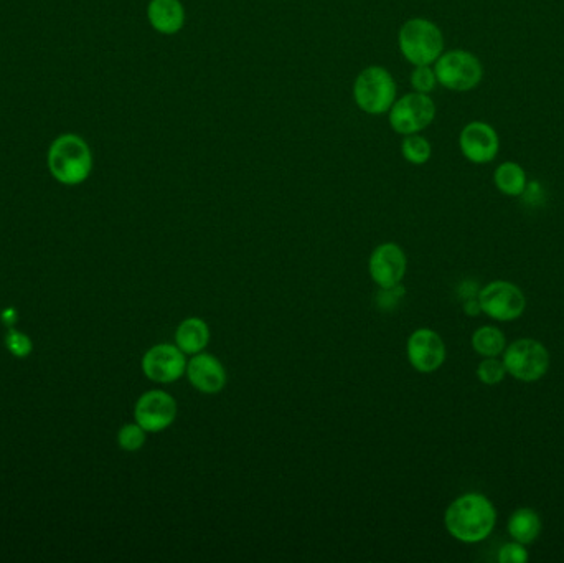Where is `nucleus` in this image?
Masks as SVG:
<instances>
[{
    "mask_svg": "<svg viewBox=\"0 0 564 563\" xmlns=\"http://www.w3.org/2000/svg\"><path fill=\"white\" fill-rule=\"evenodd\" d=\"M434 71L438 76V85L459 93L474 90L484 78V67L479 58L467 50L442 53L434 63Z\"/></svg>",
    "mask_w": 564,
    "mask_h": 563,
    "instance_id": "obj_5",
    "label": "nucleus"
},
{
    "mask_svg": "<svg viewBox=\"0 0 564 563\" xmlns=\"http://www.w3.org/2000/svg\"><path fill=\"white\" fill-rule=\"evenodd\" d=\"M462 156L472 164H489L499 156L500 138L490 124L472 121L462 129L459 136Z\"/></svg>",
    "mask_w": 564,
    "mask_h": 563,
    "instance_id": "obj_13",
    "label": "nucleus"
},
{
    "mask_svg": "<svg viewBox=\"0 0 564 563\" xmlns=\"http://www.w3.org/2000/svg\"><path fill=\"white\" fill-rule=\"evenodd\" d=\"M147 431L139 423H127L118 433V445L121 450L134 451L141 450L146 445Z\"/></svg>",
    "mask_w": 564,
    "mask_h": 563,
    "instance_id": "obj_21",
    "label": "nucleus"
},
{
    "mask_svg": "<svg viewBox=\"0 0 564 563\" xmlns=\"http://www.w3.org/2000/svg\"><path fill=\"white\" fill-rule=\"evenodd\" d=\"M210 342V327L200 317H187L175 331V344L187 355H195L207 349Z\"/></svg>",
    "mask_w": 564,
    "mask_h": 563,
    "instance_id": "obj_16",
    "label": "nucleus"
},
{
    "mask_svg": "<svg viewBox=\"0 0 564 563\" xmlns=\"http://www.w3.org/2000/svg\"><path fill=\"white\" fill-rule=\"evenodd\" d=\"M409 364L421 374H433L446 360V344L433 329H418L409 336L406 344Z\"/></svg>",
    "mask_w": 564,
    "mask_h": 563,
    "instance_id": "obj_11",
    "label": "nucleus"
},
{
    "mask_svg": "<svg viewBox=\"0 0 564 563\" xmlns=\"http://www.w3.org/2000/svg\"><path fill=\"white\" fill-rule=\"evenodd\" d=\"M507 369L499 357H484L477 367V377L485 385H497L505 379Z\"/></svg>",
    "mask_w": 564,
    "mask_h": 563,
    "instance_id": "obj_22",
    "label": "nucleus"
},
{
    "mask_svg": "<svg viewBox=\"0 0 564 563\" xmlns=\"http://www.w3.org/2000/svg\"><path fill=\"white\" fill-rule=\"evenodd\" d=\"M401 55L413 67L433 65L444 53V35L438 25L428 19H409L398 34Z\"/></svg>",
    "mask_w": 564,
    "mask_h": 563,
    "instance_id": "obj_3",
    "label": "nucleus"
},
{
    "mask_svg": "<svg viewBox=\"0 0 564 563\" xmlns=\"http://www.w3.org/2000/svg\"><path fill=\"white\" fill-rule=\"evenodd\" d=\"M472 347L482 357H499L507 347V339L499 327L482 326L472 334Z\"/></svg>",
    "mask_w": 564,
    "mask_h": 563,
    "instance_id": "obj_19",
    "label": "nucleus"
},
{
    "mask_svg": "<svg viewBox=\"0 0 564 563\" xmlns=\"http://www.w3.org/2000/svg\"><path fill=\"white\" fill-rule=\"evenodd\" d=\"M507 374L520 382H538L550 369V352L535 339H518L503 351Z\"/></svg>",
    "mask_w": 564,
    "mask_h": 563,
    "instance_id": "obj_6",
    "label": "nucleus"
},
{
    "mask_svg": "<svg viewBox=\"0 0 564 563\" xmlns=\"http://www.w3.org/2000/svg\"><path fill=\"white\" fill-rule=\"evenodd\" d=\"M134 418L147 433H160L175 422L177 402L164 390H149L137 398Z\"/></svg>",
    "mask_w": 564,
    "mask_h": 563,
    "instance_id": "obj_10",
    "label": "nucleus"
},
{
    "mask_svg": "<svg viewBox=\"0 0 564 563\" xmlns=\"http://www.w3.org/2000/svg\"><path fill=\"white\" fill-rule=\"evenodd\" d=\"M401 154L413 166H423L433 156V147L421 134H409L401 142Z\"/></svg>",
    "mask_w": 564,
    "mask_h": 563,
    "instance_id": "obj_20",
    "label": "nucleus"
},
{
    "mask_svg": "<svg viewBox=\"0 0 564 563\" xmlns=\"http://www.w3.org/2000/svg\"><path fill=\"white\" fill-rule=\"evenodd\" d=\"M147 19L159 34H179L185 25L184 5L180 0H151L147 5Z\"/></svg>",
    "mask_w": 564,
    "mask_h": 563,
    "instance_id": "obj_15",
    "label": "nucleus"
},
{
    "mask_svg": "<svg viewBox=\"0 0 564 563\" xmlns=\"http://www.w3.org/2000/svg\"><path fill=\"white\" fill-rule=\"evenodd\" d=\"M508 534L520 544H533L541 532V519L538 512L530 507H520L508 519Z\"/></svg>",
    "mask_w": 564,
    "mask_h": 563,
    "instance_id": "obj_17",
    "label": "nucleus"
},
{
    "mask_svg": "<svg viewBox=\"0 0 564 563\" xmlns=\"http://www.w3.org/2000/svg\"><path fill=\"white\" fill-rule=\"evenodd\" d=\"M409 83L416 93L429 95L438 86V76L431 65H421V67H414V70L411 71Z\"/></svg>",
    "mask_w": 564,
    "mask_h": 563,
    "instance_id": "obj_23",
    "label": "nucleus"
},
{
    "mask_svg": "<svg viewBox=\"0 0 564 563\" xmlns=\"http://www.w3.org/2000/svg\"><path fill=\"white\" fill-rule=\"evenodd\" d=\"M408 260L405 251L398 243H381L372 251L368 261V271L372 280L381 289H391L400 286L405 278Z\"/></svg>",
    "mask_w": 564,
    "mask_h": 563,
    "instance_id": "obj_12",
    "label": "nucleus"
},
{
    "mask_svg": "<svg viewBox=\"0 0 564 563\" xmlns=\"http://www.w3.org/2000/svg\"><path fill=\"white\" fill-rule=\"evenodd\" d=\"M477 299L482 313L494 321H515L527 309V298L522 289L510 281H492L480 289Z\"/></svg>",
    "mask_w": 564,
    "mask_h": 563,
    "instance_id": "obj_8",
    "label": "nucleus"
},
{
    "mask_svg": "<svg viewBox=\"0 0 564 563\" xmlns=\"http://www.w3.org/2000/svg\"><path fill=\"white\" fill-rule=\"evenodd\" d=\"M497 511L489 497L467 493L451 502L444 514L449 534L464 544H479L494 532Z\"/></svg>",
    "mask_w": 564,
    "mask_h": 563,
    "instance_id": "obj_1",
    "label": "nucleus"
},
{
    "mask_svg": "<svg viewBox=\"0 0 564 563\" xmlns=\"http://www.w3.org/2000/svg\"><path fill=\"white\" fill-rule=\"evenodd\" d=\"M396 81L383 67H368L353 83V98L363 113L380 116L390 111L396 101Z\"/></svg>",
    "mask_w": 564,
    "mask_h": 563,
    "instance_id": "obj_4",
    "label": "nucleus"
},
{
    "mask_svg": "<svg viewBox=\"0 0 564 563\" xmlns=\"http://www.w3.org/2000/svg\"><path fill=\"white\" fill-rule=\"evenodd\" d=\"M5 347L17 359H25V357H29L32 354L33 342L24 332L9 329L7 336H5Z\"/></svg>",
    "mask_w": 564,
    "mask_h": 563,
    "instance_id": "obj_24",
    "label": "nucleus"
},
{
    "mask_svg": "<svg viewBox=\"0 0 564 563\" xmlns=\"http://www.w3.org/2000/svg\"><path fill=\"white\" fill-rule=\"evenodd\" d=\"M434 118H436V105L433 98L416 91L401 96L388 111L391 129L401 136L421 133L433 124Z\"/></svg>",
    "mask_w": 564,
    "mask_h": 563,
    "instance_id": "obj_7",
    "label": "nucleus"
},
{
    "mask_svg": "<svg viewBox=\"0 0 564 563\" xmlns=\"http://www.w3.org/2000/svg\"><path fill=\"white\" fill-rule=\"evenodd\" d=\"M47 166L60 184L80 185L93 171V154L85 139L76 134H62L48 149Z\"/></svg>",
    "mask_w": 564,
    "mask_h": 563,
    "instance_id": "obj_2",
    "label": "nucleus"
},
{
    "mask_svg": "<svg viewBox=\"0 0 564 563\" xmlns=\"http://www.w3.org/2000/svg\"><path fill=\"white\" fill-rule=\"evenodd\" d=\"M495 187L508 197H520L527 190V172L513 161L502 162L494 174Z\"/></svg>",
    "mask_w": 564,
    "mask_h": 563,
    "instance_id": "obj_18",
    "label": "nucleus"
},
{
    "mask_svg": "<svg viewBox=\"0 0 564 563\" xmlns=\"http://www.w3.org/2000/svg\"><path fill=\"white\" fill-rule=\"evenodd\" d=\"M187 362L177 344H157L142 357V372L156 384H174L184 377Z\"/></svg>",
    "mask_w": 564,
    "mask_h": 563,
    "instance_id": "obj_9",
    "label": "nucleus"
},
{
    "mask_svg": "<svg viewBox=\"0 0 564 563\" xmlns=\"http://www.w3.org/2000/svg\"><path fill=\"white\" fill-rule=\"evenodd\" d=\"M500 563H525L528 562V552L525 545L513 540L510 544L503 545L499 550Z\"/></svg>",
    "mask_w": 564,
    "mask_h": 563,
    "instance_id": "obj_25",
    "label": "nucleus"
},
{
    "mask_svg": "<svg viewBox=\"0 0 564 563\" xmlns=\"http://www.w3.org/2000/svg\"><path fill=\"white\" fill-rule=\"evenodd\" d=\"M188 382L205 395L220 393L226 385V369L221 360L207 352L190 355L185 370Z\"/></svg>",
    "mask_w": 564,
    "mask_h": 563,
    "instance_id": "obj_14",
    "label": "nucleus"
}]
</instances>
